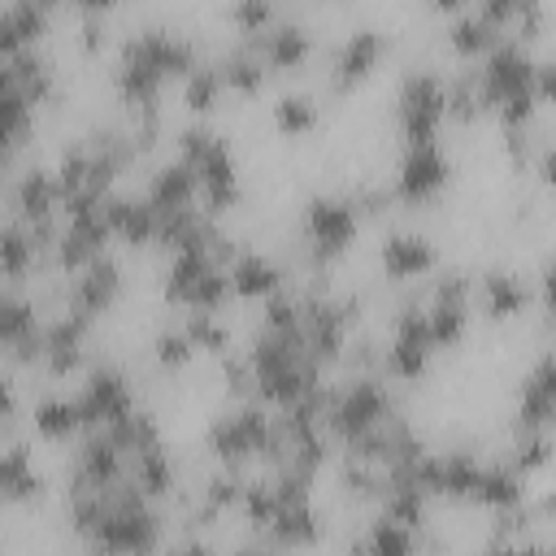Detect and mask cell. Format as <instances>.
<instances>
[{
  "instance_id": "44dd1931",
  "label": "cell",
  "mask_w": 556,
  "mask_h": 556,
  "mask_svg": "<svg viewBox=\"0 0 556 556\" xmlns=\"http://www.w3.org/2000/svg\"><path fill=\"white\" fill-rule=\"evenodd\" d=\"M226 278H230V295L243 300H269L274 291H282V265L256 248H243L226 261Z\"/></svg>"
},
{
  "instance_id": "5bb4252c",
  "label": "cell",
  "mask_w": 556,
  "mask_h": 556,
  "mask_svg": "<svg viewBox=\"0 0 556 556\" xmlns=\"http://www.w3.org/2000/svg\"><path fill=\"white\" fill-rule=\"evenodd\" d=\"M87 330H91V317L74 313V308H61L52 321H43V348H39V365L52 374V378H65L83 365V348H87Z\"/></svg>"
},
{
  "instance_id": "4dcf8cb0",
  "label": "cell",
  "mask_w": 556,
  "mask_h": 556,
  "mask_svg": "<svg viewBox=\"0 0 556 556\" xmlns=\"http://www.w3.org/2000/svg\"><path fill=\"white\" fill-rule=\"evenodd\" d=\"M274 126L282 130V135H308L313 126H317V100L313 96H304V91H282L278 100H274Z\"/></svg>"
},
{
  "instance_id": "9c48e42d",
  "label": "cell",
  "mask_w": 556,
  "mask_h": 556,
  "mask_svg": "<svg viewBox=\"0 0 556 556\" xmlns=\"http://www.w3.org/2000/svg\"><path fill=\"white\" fill-rule=\"evenodd\" d=\"M452 178V161L443 152L439 139H421V143H404L400 161H395V174H391V200L400 204H430Z\"/></svg>"
},
{
  "instance_id": "2e32d148",
  "label": "cell",
  "mask_w": 556,
  "mask_h": 556,
  "mask_svg": "<svg viewBox=\"0 0 556 556\" xmlns=\"http://www.w3.org/2000/svg\"><path fill=\"white\" fill-rule=\"evenodd\" d=\"M43 348V321L39 304L30 295H0V352L13 361H39Z\"/></svg>"
},
{
  "instance_id": "ba28073f",
  "label": "cell",
  "mask_w": 556,
  "mask_h": 556,
  "mask_svg": "<svg viewBox=\"0 0 556 556\" xmlns=\"http://www.w3.org/2000/svg\"><path fill=\"white\" fill-rule=\"evenodd\" d=\"M447 122V100H443V74L434 70H408L395 91V126L404 143L439 139V126Z\"/></svg>"
},
{
  "instance_id": "ac0fdd59",
  "label": "cell",
  "mask_w": 556,
  "mask_h": 556,
  "mask_svg": "<svg viewBox=\"0 0 556 556\" xmlns=\"http://www.w3.org/2000/svg\"><path fill=\"white\" fill-rule=\"evenodd\" d=\"M552 413H556V378H552V356L543 352L517 387L513 430H552Z\"/></svg>"
},
{
  "instance_id": "ee69618b",
  "label": "cell",
  "mask_w": 556,
  "mask_h": 556,
  "mask_svg": "<svg viewBox=\"0 0 556 556\" xmlns=\"http://www.w3.org/2000/svg\"><path fill=\"white\" fill-rule=\"evenodd\" d=\"M0 426H4V421H0Z\"/></svg>"
},
{
  "instance_id": "277c9868",
  "label": "cell",
  "mask_w": 556,
  "mask_h": 556,
  "mask_svg": "<svg viewBox=\"0 0 556 556\" xmlns=\"http://www.w3.org/2000/svg\"><path fill=\"white\" fill-rule=\"evenodd\" d=\"M161 291L169 304H178L187 313H217L230 300L226 261L213 256L208 248H178V252H169Z\"/></svg>"
},
{
  "instance_id": "52a82bcc",
  "label": "cell",
  "mask_w": 556,
  "mask_h": 556,
  "mask_svg": "<svg viewBox=\"0 0 556 556\" xmlns=\"http://www.w3.org/2000/svg\"><path fill=\"white\" fill-rule=\"evenodd\" d=\"M269 421L274 413H265L256 400H239L235 408H226L222 417H213L204 447L226 465V469H243V460L261 456L265 439H269Z\"/></svg>"
},
{
  "instance_id": "8992f818",
  "label": "cell",
  "mask_w": 556,
  "mask_h": 556,
  "mask_svg": "<svg viewBox=\"0 0 556 556\" xmlns=\"http://www.w3.org/2000/svg\"><path fill=\"white\" fill-rule=\"evenodd\" d=\"M434 339L426 330V313H421V300H408L400 304L395 321H391V339L378 356V374L382 378H395V382H417L426 369H430V356H434Z\"/></svg>"
},
{
  "instance_id": "d590c367",
  "label": "cell",
  "mask_w": 556,
  "mask_h": 556,
  "mask_svg": "<svg viewBox=\"0 0 556 556\" xmlns=\"http://www.w3.org/2000/svg\"><path fill=\"white\" fill-rule=\"evenodd\" d=\"M9 9V22H13V30L35 48L39 39H43V30H48V17H52V9L48 4H39V0H17V4H4Z\"/></svg>"
},
{
  "instance_id": "30bf717a",
  "label": "cell",
  "mask_w": 556,
  "mask_h": 556,
  "mask_svg": "<svg viewBox=\"0 0 556 556\" xmlns=\"http://www.w3.org/2000/svg\"><path fill=\"white\" fill-rule=\"evenodd\" d=\"M122 61L148 65L152 74H161L169 83V78H187L200 65V48H195V39H187L174 26H139L122 39Z\"/></svg>"
},
{
  "instance_id": "60d3db41",
  "label": "cell",
  "mask_w": 556,
  "mask_h": 556,
  "mask_svg": "<svg viewBox=\"0 0 556 556\" xmlns=\"http://www.w3.org/2000/svg\"><path fill=\"white\" fill-rule=\"evenodd\" d=\"M4 165H9V156H0V182H4Z\"/></svg>"
},
{
  "instance_id": "b9f144b4",
  "label": "cell",
  "mask_w": 556,
  "mask_h": 556,
  "mask_svg": "<svg viewBox=\"0 0 556 556\" xmlns=\"http://www.w3.org/2000/svg\"><path fill=\"white\" fill-rule=\"evenodd\" d=\"M0 504H4V500H0Z\"/></svg>"
},
{
  "instance_id": "83f0119b",
  "label": "cell",
  "mask_w": 556,
  "mask_h": 556,
  "mask_svg": "<svg viewBox=\"0 0 556 556\" xmlns=\"http://www.w3.org/2000/svg\"><path fill=\"white\" fill-rule=\"evenodd\" d=\"M30 426H35L39 439H52V443L74 439V434L83 430V417H78L74 395H43V400L30 408Z\"/></svg>"
},
{
  "instance_id": "7402d4cb",
  "label": "cell",
  "mask_w": 556,
  "mask_h": 556,
  "mask_svg": "<svg viewBox=\"0 0 556 556\" xmlns=\"http://www.w3.org/2000/svg\"><path fill=\"white\" fill-rule=\"evenodd\" d=\"M104 222H109L113 239H122V243H130V248L156 243V213L143 204V195L109 191V195H104Z\"/></svg>"
},
{
  "instance_id": "603a6c76",
  "label": "cell",
  "mask_w": 556,
  "mask_h": 556,
  "mask_svg": "<svg viewBox=\"0 0 556 556\" xmlns=\"http://www.w3.org/2000/svg\"><path fill=\"white\" fill-rule=\"evenodd\" d=\"M469 504H482L491 513H508L526 504V478L517 469H508L504 460H482L478 478L469 486Z\"/></svg>"
},
{
  "instance_id": "3957f363",
  "label": "cell",
  "mask_w": 556,
  "mask_h": 556,
  "mask_svg": "<svg viewBox=\"0 0 556 556\" xmlns=\"http://www.w3.org/2000/svg\"><path fill=\"white\" fill-rule=\"evenodd\" d=\"M387 417H395V395L382 374H356L343 387L326 391L321 426H326V439H339L343 447H352L361 434H369Z\"/></svg>"
},
{
  "instance_id": "f1b7e54d",
  "label": "cell",
  "mask_w": 556,
  "mask_h": 556,
  "mask_svg": "<svg viewBox=\"0 0 556 556\" xmlns=\"http://www.w3.org/2000/svg\"><path fill=\"white\" fill-rule=\"evenodd\" d=\"M443 35H447L452 52H460V56H473V61H478V56H482V52H486L504 30H495L478 9H456Z\"/></svg>"
},
{
  "instance_id": "484cf974",
  "label": "cell",
  "mask_w": 556,
  "mask_h": 556,
  "mask_svg": "<svg viewBox=\"0 0 556 556\" xmlns=\"http://www.w3.org/2000/svg\"><path fill=\"white\" fill-rule=\"evenodd\" d=\"M39 252H43V243H39L17 217L0 222V274H4L9 282L30 278V274L39 269Z\"/></svg>"
},
{
  "instance_id": "7a4b0ae2",
  "label": "cell",
  "mask_w": 556,
  "mask_h": 556,
  "mask_svg": "<svg viewBox=\"0 0 556 556\" xmlns=\"http://www.w3.org/2000/svg\"><path fill=\"white\" fill-rule=\"evenodd\" d=\"M178 161L195 174V204L208 217L239 204V165H235L230 143L217 130H208L204 122L182 126L178 130Z\"/></svg>"
},
{
  "instance_id": "1f68e13d",
  "label": "cell",
  "mask_w": 556,
  "mask_h": 556,
  "mask_svg": "<svg viewBox=\"0 0 556 556\" xmlns=\"http://www.w3.org/2000/svg\"><path fill=\"white\" fill-rule=\"evenodd\" d=\"M222 91H226V83H222L217 61H200V65L182 78V100H187L191 113H208V109L222 100Z\"/></svg>"
},
{
  "instance_id": "74e56055",
  "label": "cell",
  "mask_w": 556,
  "mask_h": 556,
  "mask_svg": "<svg viewBox=\"0 0 556 556\" xmlns=\"http://www.w3.org/2000/svg\"><path fill=\"white\" fill-rule=\"evenodd\" d=\"M17 413V382L9 374H0V421H9Z\"/></svg>"
},
{
  "instance_id": "f546056e",
  "label": "cell",
  "mask_w": 556,
  "mask_h": 556,
  "mask_svg": "<svg viewBox=\"0 0 556 556\" xmlns=\"http://www.w3.org/2000/svg\"><path fill=\"white\" fill-rule=\"evenodd\" d=\"M217 70H222V83H226L230 91H243V96H252V91L265 83V65H261V56H256L243 39L217 61Z\"/></svg>"
},
{
  "instance_id": "ab89813d",
  "label": "cell",
  "mask_w": 556,
  "mask_h": 556,
  "mask_svg": "<svg viewBox=\"0 0 556 556\" xmlns=\"http://www.w3.org/2000/svg\"><path fill=\"white\" fill-rule=\"evenodd\" d=\"M165 556H217V552H213L204 539H182V543H174Z\"/></svg>"
},
{
  "instance_id": "4fadbf2b",
  "label": "cell",
  "mask_w": 556,
  "mask_h": 556,
  "mask_svg": "<svg viewBox=\"0 0 556 556\" xmlns=\"http://www.w3.org/2000/svg\"><path fill=\"white\" fill-rule=\"evenodd\" d=\"M243 43L261 56L265 74H269V70H295V65H304L308 52H313V30H308L304 22H295V17H274L265 30L248 35Z\"/></svg>"
},
{
  "instance_id": "5b68a950",
  "label": "cell",
  "mask_w": 556,
  "mask_h": 556,
  "mask_svg": "<svg viewBox=\"0 0 556 556\" xmlns=\"http://www.w3.org/2000/svg\"><path fill=\"white\" fill-rule=\"evenodd\" d=\"M361 235V208L352 204V195L339 191H321L308 195L300 208V243L308 248V261L321 269L330 261H339Z\"/></svg>"
},
{
  "instance_id": "6da1fadb",
  "label": "cell",
  "mask_w": 556,
  "mask_h": 556,
  "mask_svg": "<svg viewBox=\"0 0 556 556\" xmlns=\"http://www.w3.org/2000/svg\"><path fill=\"white\" fill-rule=\"evenodd\" d=\"M248 365V391H256L265 404H295L308 391L321 387V365L308 356L300 330H256V339L243 352Z\"/></svg>"
},
{
  "instance_id": "d6a6232c",
  "label": "cell",
  "mask_w": 556,
  "mask_h": 556,
  "mask_svg": "<svg viewBox=\"0 0 556 556\" xmlns=\"http://www.w3.org/2000/svg\"><path fill=\"white\" fill-rule=\"evenodd\" d=\"M547 456H552V434H547V430H517V434H513V447H508V456H504V465L526 478V473L543 469Z\"/></svg>"
},
{
  "instance_id": "836d02e7",
  "label": "cell",
  "mask_w": 556,
  "mask_h": 556,
  "mask_svg": "<svg viewBox=\"0 0 556 556\" xmlns=\"http://www.w3.org/2000/svg\"><path fill=\"white\" fill-rule=\"evenodd\" d=\"M187 339L195 352H213V356H230V326L217 313H187L182 321Z\"/></svg>"
},
{
  "instance_id": "7c38bea8",
  "label": "cell",
  "mask_w": 556,
  "mask_h": 556,
  "mask_svg": "<svg viewBox=\"0 0 556 556\" xmlns=\"http://www.w3.org/2000/svg\"><path fill=\"white\" fill-rule=\"evenodd\" d=\"M122 265H117V256H96V261H87L78 274H74V282H70V291H65V308H74V313H83V317H100V313H109L113 304H117V295H122Z\"/></svg>"
},
{
  "instance_id": "8d00e7d4",
  "label": "cell",
  "mask_w": 556,
  "mask_h": 556,
  "mask_svg": "<svg viewBox=\"0 0 556 556\" xmlns=\"http://www.w3.org/2000/svg\"><path fill=\"white\" fill-rule=\"evenodd\" d=\"M230 17H235V26L243 30V35H256V30H265L278 13H274V4H261V0H239L235 9H230Z\"/></svg>"
},
{
  "instance_id": "9a60e30c",
  "label": "cell",
  "mask_w": 556,
  "mask_h": 556,
  "mask_svg": "<svg viewBox=\"0 0 556 556\" xmlns=\"http://www.w3.org/2000/svg\"><path fill=\"white\" fill-rule=\"evenodd\" d=\"M378 265L391 282H413V278H426L434 274L439 265V248L430 235L421 230H391L382 243H378Z\"/></svg>"
},
{
  "instance_id": "e0dca14e",
  "label": "cell",
  "mask_w": 556,
  "mask_h": 556,
  "mask_svg": "<svg viewBox=\"0 0 556 556\" xmlns=\"http://www.w3.org/2000/svg\"><path fill=\"white\" fill-rule=\"evenodd\" d=\"M382 52H387V35H382L378 26H356V30H348V35L339 39V48H334L330 83H334L339 91L356 87V83L378 65Z\"/></svg>"
},
{
  "instance_id": "d6986e66",
  "label": "cell",
  "mask_w": 556,
  "mask_h": 556,
  "mask_svg": "<svg viewBox=\"0 0 556 556\" xmlns=\"http://www.w3.org/2000/svg\"><path fill=\"white\" fill-rule=\"evenodd\" d=\"M473 300H478L486 321H508V317H521L530 308V282L513 269H486L473 282Z\"/></svg>"
},
{
  "instance_id": "ffe728a7",
  "label": "cell",
  "mask_w": 556,
  "mask_h": 556,
  "mask_svg": "<svg viewBox=\"0 0 556 556\" xmlns=\"http://www.w3.org/2000/svg\"><path fill=\"white\" fill-rule=\"evenodd\" d=\"M143 204H148L156 217L178 213V208H191V204H195V174H191L178 156L161 161V165L148 174V182H143Z\"/></svg>"
},
{
  "instance_id": "f35d334b",
  "label": "cell",
  "mask_w": 556,
  "mask_h": 556,
  "mask_svg": "<svg viewBox=\"0 0 556 556\" xmlns=\"http://www.w3.org/2000/svg\"><path fill=\"white\" fill-rule=\"evenodd\" d=\"M226 556H282V552L269 539H256V543H235Z\"/></svg>"
},
{
  "instance_id": "4316f807",
  "label": "cell",
  "mask_w": 556,
  "mask_h": 556,
  "mask_svg": "<svg viewBox=\"0 0 556 556\" xmlns=\"http://www.w3.org/2000/svg\"><path fill=\"white\" fill-rule=\"evenodd\" d=\"M352 556H417V530H408V526H400L395 517L378 513V517L365 526V534L356 539Z\"/></svg>"
},
{
  "instance_id": "d4e9b609",
  "label": "cell",
  "mask_w": 556,
  "mask_h": 556,
  "mask_svg": "<svg viewBox=\"0 0 556 556\" xmlns=\"http://www.w3.org/2000/svg\"><path fill=\"white\" fill-rule=\"evenodd\" d=\"M43 495V473L30 456L26 443H9L0 452V500L9 504H22V500H39Z\"/></svg>"
},
{
  "instance_id": "7bdbcfd3",
  "label": "cell",
  "mask_w": 556,
  "mask_h": 556,
  "mask_svg": "<svg viewBox=\"0 0 556 556\" xmlns=\"http://www.w3.org/2000/svg\"><path fill=\"white\" fill-rule=\"evenodd\" d=\"M0 295H4V291H0Z\"/></svg>"
},
{
  "instance_id": "cb8c5ba5",
  "label": "cell",
  "mask_w": 556,
  "mask_h": 556,
  "mask_svg": "<svg viewBox=\"0 0 556 556\" xmlns=\"http://www.w3.org/2000/svg\"><path fill=\"white\" fill-rule=\"evenodd\" d=\"M174 456L165 452V443H152L135 456H126V482L143 495V500H165L174 491Z\"/></svg>"
},
{
  "instance_id": "e575fe53",
  "label": "cell",
  "mask_w": 556,
  "mask_h": 556,
  "mask_svg": "<svg viewBox=\"0 0 556 556\" xmlns=\"http://www.w3.org/2000/svg\"><path fill=\"white\" fill-rule=\"evenodd\" d=\"M191 356H195V348H191V339H187L182 326L156 330V339H152V361H156L161 369H182Z\"/></svg>"
},
{
  "instance_id": "8fae6325",
  "label": "cell",
  "mask_w": 556,
  "mask_h": 556,
  "mask_svg": "<svg viewBox=\"0 0 556 556\" xmlns=\"http://www.w3.org/2000/svg\"><path fill=\"white\" fill-rule=\"evenodd\" d=\"M74 404H78L83 430H104V426L122 421L135 408V391H130V378L113 361H100L83 374V382L74 391Z\"/></svg>"
}]
</instances>
